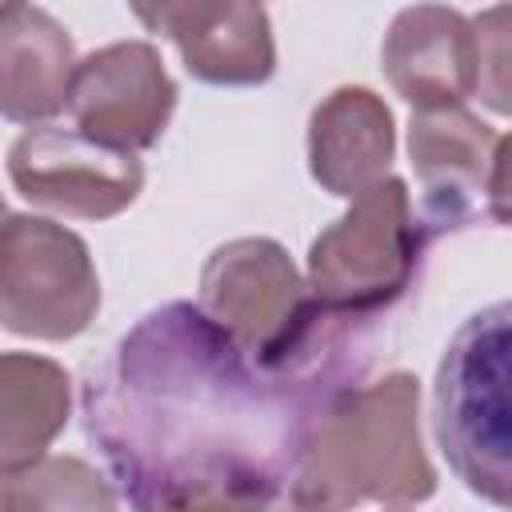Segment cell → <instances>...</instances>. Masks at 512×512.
Returning a JSON list of instances; mask_svg holds the SVG:
<instances>
[{"label":"cell","mask_w":512,"mask_h":512,"mask_svg":"<svg viewBox=\"0 0 512 512\" xmlns=\"http://www.w3.org/2000/svg\"><path fill=\"white\" fill-rule=\"evenodd\" d=\"M488 216L504 228H512V132L500 136L496 160H492V180H488Z\"/></svg>","instance_id":"obj_16"},{"label":"cell","mask_w":512,"mask_h":512,"mask_svg":"<svg viewBox=\"0 0 512 512\" xmlns=\"http://www.w3.org/2000/svg\"><path fill=\"white\" fill-rule=\"evenodd\" d=\"M432 436L472 496L512 512V300L452 332L432 380Z\"/></svg>","instance_id":"obj_3"},{"label":"cell","mask_w":512,"mask_h":512,"mask_svg":"<svg viewBox=\"0 0 512 512\" xmlns=\"http://www.w3.org/2000/svg\"><path fill=\"white\" fill-rule=\"evenodd\" d=\"M436 492V468L420 432V380L388 372L312 412L292 500L304 512H352L360 504H420Z\"/></svg>","instance_id":"obj_2"},{"label":"cell","mask_w":512,"mask_h":512,"mask_svg":"<svg viewBox=\"0 0 512 512\" xmlns=\"http://www.w3.org/2000/svg\"><path fill=\"white\" fill-rule=\"evenodd\" d=\"M476 28V100L512 116V4H492L472 16Z\"/></svg>","instance_id":"obj_15"},{"label":"cell","mask_w":512,"mask_h":512,"mask_svg":"<svg viewBox=\"0 0 512 512\" xmlns=\"http://www.w3.org/2000/svg\"><path fill=\"white\" fill-rule=\"evenodd\" d=\"M380 64L396 96L416 112L464 108L476 96V28L444 4L400 8L384 32Z\"/></svg>","instance_id":"obj_10"},{"label":"cell","mask_w":512,"mask_h":512,"mask_svg":"<svg viewBox=\"0 0 512 512\" xmlns=\"http://www.w3.org/2000/svg\"><path fill=\"white\" fill-rule=\"evenodd\" d=\"M176 80L164 68V56L148 40H116L88 52L68 88L72 128L116 144L124 152L152 148L172 112H176Z\"/></svg>","instance_id":"obj_7"},{"label":"cell","mask_w":512,"mask_h":512,"mask_svg":"<svg viewBox=\"0 0 512 512\" xmlns=\"http://www.w3.org/2000/svg\"><path fill=\"white\" fill-rule=\"evenodd\" d=\"M312 412L192 300L140 316L80 384L84 436L132 512H260L284 500Z\"/></svg>","instance_id":"obj_1"},{"label":"cell","mask_w":512,"mask_h":512,"mask_svg":"<svg viewBox=\"0 0 512 512\" xmlns=\"http://www.w3.org/2000/svg\"><path fill=\"white\" fill-rule=\"evenodd\" d=\"M76 64L72 36L52 12L36 4L0 12V112L8 124L40 128L68 112Z\"/></svg>","instance_id":"obj_12"},{"label":"cell","mask_w":512,"mask_h":512,"mask_svg":"<svg viewBox=\"0 0 512 512\" xmlns=\"http://www.w3.org/2000/svg\"><path fill=\"white\" fill-rule=\"evenodd\" d=\"M396 120L392 108L360 84L332 88L308 116V172L312 180L340 196L360 200L368 188L392 176Z\"/></svg>","instance_id":"obj_11"},{"label":"cell","mask_w":512,"mask_h":512,"mask_svg":"<svg viewBox=\"0 0 512 512\" xmlns=\"http://www.w3.org/2000/svg\"><path fill=\"white\" fill-rule=\"evenodd\" d=\"M72 416L68 372L36 352L0 356V468L16 472L48 456Z\"/></svg>","instance_id":"obj_13"},{"label":"cell","mask_w":512,"mask_h":512,"mask_svg":"<svg viewBox=\"0 0 512 512\" xmlns=\"http://www.w3.org/2000/svg\"><path fill=\"white\" fill-rule=\"evenodd\" d=\"M8 180L44 212L68 220H112L144 192V164L136 152L104 144L80 128L40 124L12 140Z\"/></svg>","instance_id":"obj_6"},{"label":"cell","mask_w":512,"mask_h":512,"mask_svg":"<svg viewBox=\"0 0 512 512\" xmlns=\"http://www.w3.org/2000/svg\"><path fill=\"white\" fill-rule=\"evenodd\" d=\"M428 240L408 184L388 176L312 240L308 288L332 312L380 324L412 292Z\"/></svg>","instance_id":"obj_4"},{"label":"cell","mask_w":512,"mask_h":512,"mask_svg":"<svg viewBox=\"0 0 512 512\" xmlns=\"http://www.w3.org/2000/svg\"><path fill=\"white\" fill-rule=\"evenodd\" d=\"M132 16L172 40L200 84L256 88L276 72V40L260 4H136Z\"/></svg>","instance_id":"obj_9"},{"label":"cell","mask_w":512,"mask_h":512,"mask_svg":"<svg viewBox=\"0 0 512 512\" xmlns=\"http://www.w3.org/2000/svg\"><path fill=\"white\" fill-rule=\"evenodd\" d=\"M100 312V276L88 244L44 216L8 212L0 228V320L12 336L72 340Z\"/></svg>","instance_id":"obj_5"},{"label":"cell","mask_w":512,"mask_h":512,"mask_svg":"<svg viewBox=\"0 0 512 512\" xmlns=\"http://www.w3.org/2000/svg\"><path fill=\"white\" fill-rule=\"evenodd\" d=\"M500 136L468 108L412 112L408 156L420 180V220L428 236H448L468 228L488 204V180Z\"/></svg>","instance_id":"obj_8"},{"label":"cell","mask_w":512,"mask_h":512,"mask_svg":"<svg viewBox=\"0 0 512 512\" xmlns=\"http://www.w3.org/2000/svg\"><path fill=\"white\" fill-rule=\"evenodd\" d=\"M0 512H120L116 484L80 456H44L4 472Z\"/></svg>","instance_id":"obj_14"}]
</instances>
